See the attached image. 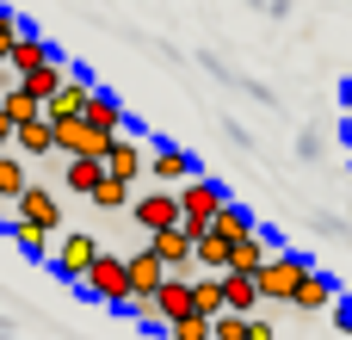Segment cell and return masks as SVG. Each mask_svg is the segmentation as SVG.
<instances>
[{
    "instance_id": "obj_10",
    "label": "cell",
    "mask_w": 352,
    "mask_h": 340,
    "mask_svg": "<svg viewBox=\"0 0 352 340\" xmlns=\"http://www.w3.org/2000/svg\"><path fill=\"white\" fill-rule=\"evenodd\" d=\"M155 242V254L167 260V273H192V260H198V235L179 223V229H161V235H148Z\"/></svg>"
},
{
    "instance_id": "obj_18",
    "label": "cell",
    "mask_w": 352,
    "mask_h": 340,
    "mask_svg": "<svg viewBox=\"0 0 352 340\" xmlns=\"http://www.w3.org/2000/svg\"><path fill=\"white\" fill-rule=\"evenodd\" d=\"M43 62H56V50H50V43H43V37H37V31H25V37H19V50H12V62H6V68H12V74H31V68H43Z\"/></svg>"
},
{
    "instance_id": "obj_3",
    "label": "cell",
    "mask_w": 352,
    "mask_h": 340,
    "mask_svg": "<svg viewBox=\"0 0 352 340\" xmlns=\"http://www.w3.org/2000/svg\"><path fill=\"white\" fill-rule=\"evenodd\" d=\"M87 291H93L99 304H111V310H130V260L99 254V260H93V273H87Z\"/></svg>"
},
{
    "instance_id": "obj_8",
    "label": "cell",
    "mask_w": 352,
    "mask_h": 340,
    "mask_svg": "<svg viewBox=\"0 0 352 340\" xmlns=\"http://www.w3.org/2000/svg\"><path fill=\"white\" fill-rule=\"evenodd\" d=\"M167 279H173V273H167V260L155 254V242H142V248L130 254V304H136V297H155Z\"/></svg>"
},
{
    "instance_id": "obj_6",
    "label": "cell",
    "mask_w": 352,
    "mask_h": 340,
    "mask_svg": "<svg viewBox=\"0 0 352 340\" xmlns=\"http://www.w3.org/2000/svg\"><path fill=\"white\" fill-rule=\"evenodd\" d=\"M186 316H198V291H192V273H173V279L155 291V322L173 328V322H186Z\"/></svg>"
},
{
    "instance_id": "obj_21",
    "label": "cell",
    "mask_w": 352,
    "mask_h": 340,
    "mask_svg": "<svg viewBox=\"0 0 352 340\" xmlns=\"http://www.w3.org/2000/svg\"><path fill=\"white\" fill-rule=\"evenodd\" d=\"M87 124H93V130H105V136H124V105H118L111 93H93V105H87Z\"/></svg>"
},
{
    "instance_id": "obj_26",
    "label": "cell",
    "mask_w": 352,
    "mask_h": 340,
    "mask_svg": "<svg viewBox=\"0 0 352 340\" xmlns=\"http://www.w3.org/2000/svg\"><path fill=\"white\" fill-rule=\"evenodd\" d=\"M210 328H217V340H254V316H235V310H223Z\"/></svg>"
},
{
    "instance_id": "obj_14",
    "label": "cell",
    "mask_w": 352,
    "mask_h": 340,
    "mask_svg": "<svg viewBox=\"0 0 352 340\" xmlns=\"http://www.w3.org/2000/svg\"><path fill=\"white\" fill-rule=\"evenodd\" d=\"M223 297H229V310H235V316H254V310L266 304L260 273H223Z\"/></svg>"
},
{
    "instance_id": "obj_31",
    "label": "cell",
    "mask_w": 352,
    "mask_h": 340,
    "mask_svg": "<svg viewBox=\"0 0 352 340\" xmlns=\"http://www.w3.org/2000/svg\"><path fill=\"white\" fill-rule=\"evenodd\" d=\"M254 340H278V328H272V322H260V316H254Z\"/></svg>"
},
{
    "instance_id": "obj_25",
    "label": "cell",
    "mask_w": 352,
    "mask_h": 340,
    "mask_svg": "<svg viewBox=\"0 0 352 340\" xmlns=\"http://www.w3.org/2000/svg\"><path fill=\"white\" fill-rule=\"evenodd\" d=\"M12 248H25V254H56V248H50V229H37V223H12Z\"/></svg>"
},
{
    "instance_id": "obj_16",
    "label": "cell",
    "mask_w": 352,
    "mask_h": 340,
    "mask_svg": "<svg viewBox=\"0 0 352 340\" xmlns=\"http://www.w3.org/2000/svg\"><path fill=\"white\" fill-rule=\"evenodd\" d=\"M111 180V167L99 161V155H80V161H68V192H80L87 204H93V192Z\"/></svg>"
},
{
    "instance_id": "obj_12",
    "label": "cell",
    "mask_w": 352,
    "mask_h": 340,
    "mask_svg": "<svg viewBox=\"0 0 352 340\" xmlns=\"http://www.w3.org/2000/svg\"><path fill=\"white\" fill-rule=\"evenodd\" d=\"M68 74H74V68H68V62L56 56V62H43V68H31V74H19V87H25L31 99H43V111H50V99L62 93V81H68Z\"/></svg>"
},
{
    "instance_id": "obj_29",
    "label": "cell",
    "mask_w": 352,
    "mask_h": 340,
    "mask_svg": "<svg viewBox=\"0 0 352 340\" xmlns=\"http://www.w3.org/2000/svg\"><path fill=\"white\" fill-rule=\"evenodd\" d=\"M93 204H99V211H124V204H130V180H105V186L93 192Z\"/></svg>"
},
{
    "instance_id": "obj_20",
    "label": "cell",
    "mask_w": 352,
    "mask_h": 340,
    "mask_svg": "<svg viewBox=\"0 0 352 340\" xmlns=\"http://www.w3.org/2000/svg\"><path fill=\"white\" fill-rule=\"evenodd\" d=\"M334 297H340V285H334L328 273H309V279H303V291L291 297V310H328Z\"/></svg>"
},
{
    "instance_id": "obj_4",
    "label": "cell",
    "mask_w": 352,
    "mask_h": 340,
    "mask_svg": "<svg viewBox=\"0 0 352 340\" xmlns=\"http://www.w3.org/2000/svg\"><path fill=\"white\" fill-rule=\"evenodd\" d=\"M130 211H136V229H142V235H161V229H179V223H186V204H179V192H173V186H161V192L136 198Z\"/></svg>"
},
{
    "instance_id": "obj_28",
    "label": "cell",
    "mask_w": 352,
    "mask_h": 340,
    "mask_svg": "<svg viewBox=\"0 0 352 340\" xmlns=\"http://www.w3.org/2000/svg\"><path fill=\"white\" fill-rule=\"evenodd\" d=\"M167 340H217V328H210V316H186L167 328Z\"/></svg>"
},
{
    "instance_id": "obj_2",
    "label": "cell",
    "mask_w": 352,
    "mask_h": 340,
    "mask_svg": "<svg viewBox=\"0 0 352 340\" xmlns=\"http://www.w3.org/2000/svg\"><path fill=\"white\" fill-rule=\"evenodd\" d=\"M309 273H316V266H309L303 254H291V248H278V254H272V260L260 266V291H266L272 304H291V297L303 291V279H309Z\"/></svg>"
},
{
    "instance_id": "obj_7",
    "label": "cell",
    "mask_w": 352,
    "mask_h": 340,
    "mask_svg": "<svg viewBox=\"0 0 352 340\" xmlns=\"http://www.w3.org/2000/svg\"><path fill=\"white\" fill-rule=\"evenodd\" d=\"M56 149H62L68 161H80V155H99V161H105L111 136H105V130H93L87 118H68V124H56Z\"/></svg>"
},
{
    "instance_id": "obj_9",
    "label": "cell",
    "mask_w": 352,
    "mask_h": 340,
    "mask_svg": "<svg viewBox=\"0 0 352 340\" xmlns=\"http://www.w3.org/2000/svg\"><path fill=\"white\" fill-rule=\"evenodd\" d=\"M93 93H99V87H93V81H87V74L74 68V74L62 81V93L50 99V118H56V124H68V118H87V105H93Z\"/></svg>"
},
{
    "instance_id": "obj_11",
    "label": "cell",
    "mask_w": 352,
    "mask_h": 340,
    "mask_svg": "<svg viewBox=\"0 0 352 340\" xmlns=\"http://www.w3.org/2000/svg\"><path fill=\"white\" fill-rule=\"evenodd\" d=\"M148 173H155V186H186L192 180V155L186 149H173V142H155V155H148Z\"/></svg>"
},
{
    "instance_id": "obj_24",
    "label": "cell",
    "mask_w": 352,
    "mask_h": 340,
    "mask_svg": "<svg viewBox=\"0 0 352 340\" xmlns=\"http://www.w3.org/2000/svg\"><path fill=\"white\" fill-rule=\"evenodd\" d=\"M31 180H25V161H19V149H6L0 155V198H19Z\"/></svg>"
},
{
    "instance_id": "obj_32",
    "label": "cell",
    "mask_w": 352,
    "mask_h": 340,
    "mask_svg": "<svg viewBox=\"0 0 352 340\" xmlns=\"http://www.w3.org/2000/svg\"><path fill=\"white\" fill-rule=\"evenodd\" d=\"M340 105H346V111H352V81H346V93H340Z\"/></svg>"
},
{
    "instance_id": "obj_17",
    "label": "cell",
    "mask_w": 352,
    "mask_h": 340,
    "mask_svg": "<svg viewBox=\"0 0 352 340\" xmlns=\"http://www.w3.org/2000/svg\"><path fill=\"white\" fill-rule=\"evenodd\" d=\"M198 266H204V273H217V279H223V273H235V242H223L217 229H210V235H198Z\"/></svg>"
},
{
    "instance_id": "obj_23",
    "label": "cell",
    "mask_w": 352,
    "mask_h": 340,
    "mask_svg": "<svg viewBox=\"0 0 352 340\" xmlns=\"http://www.w3.org/2000/svg\"><path fill=\"white\" fill-rule=\"evenodd\" d=\"M210 229H217L223 242H241V235H254V217H248V211H241V204L229 198V204H223V217H217Z\"/></svg>"
},
{
    "instance_id": "obj_27",
    "label": "cell",
    "mask_w": 352,
    "mask_h": 340,
    "mask_svg": "<svg viewBox=\"0 0 352 340\" xmlns=\"http://www.w3.org/2000/svg\"><path fill=\"white\" fill-rule=\"evenodd\" d=\"M19 37H25V25H19V12H6V6H0V68L12 62V50H19Z\"/></svg>"
},
{
    "instance_id": "obj_22",
    "label": "cell",
    "mask_w": 352,
    "mask_h": 340,
    "mask_svg": "<svg viewBox=\"0 0 352 340\" xmlns=\"http://www.w3.org/2000/svg\"><path fill=\"white\" fill-rule=\"evenodd\" d=\"M0 105H6V118H12V124H37V118H50V111H43V99H31L19 81L6 87V99H0Z\"/></svg>"
},
{
    "instance_id": "obj_15",
    "label": "cell",
    "mask_w": 352,
    "mask_h": 340,
    "mask_svg": "<svg viewBox=\"0 0 352 340\" xmlns=\"http://www.w3.org/2000/svg\"><path fill=\"white\" fill-rule=\"evenodd\" d=\"M105 167H111V180H142V142L136 136H111V149H105Z\"/></svg>"
},
{
    "instance_id": "obj_30",
    "label": "cell",
    "mask_w": 352,
    "mask_h": 340,
    "mask_svg": "<svg viewBox=\"0 0 352 340\" xmlns=\"http://www.w3.org/2000/svg\"><path fill=\"white\" fill-rule=\"evenodd\" d=\"M12 136H19V124L6 118V105H0V149H12Z\"/></svg>"
},
{
    "instance_id": "obj_1",
    "label": "cell",
    "mask_w": 352,
    "mask_h": 340,
    "mask_svg": "<svg viewBox=\"0 0 352 340\" xmlns=\"http://www.w3.org/2000/svg\"><path fill=\"white\" fill-rule=\"evenodd\" d=\"M179 204H186V229H192V235H210V223L223 217V204H229V192H223L217 180H204V173H192V180L179 186Z\"/></svg>"
},
{
    "instance_id": "obj_34",
    "label": "cell",
    "mask_w": 352,
    "mask_h": 340,
    "mask_svg": "<svg viewBox=\"0 0 352 340\" xmlns=\"http://www.w3.org/2000/svg\"><path fill=\"white\" fill-rule=\"evenodd\" d=\"M0 155H6V149H0Z\"/></svg>"
},
{
    "instance_id": "obj_5",
    "label": "cell",
    "mask_w": 352,
    "mask_h": 340,
    "mask_svg": "<svg viewBox=\"0 0 352 340\" xmlns=\"http://www.w3.org/2000/svg\"><path fill=\"white\" fill-rule=\"evenodd\" d=\"M99 254H105V242H93V235H80V229H74V235H62V242H56V254H50V260H56V273H62V279L87 285V273H93V260H99Z\"/></svg>"
},
{
    "instance_id": "obj_19",
    "label": "cell",
    "mask_w": 352,
    "mask_h": 340,
    "mask_svg": "<svg viewBox=\"0 0 352 340\" xmlns=\"http://www.w3.org/2000/svg\"><path fill=\"white\" fill-rule=\"evenodd\" d=\"M12 149H19V155H50V149H56V118H37V124H19Z\"/></svg>"
},
{
    "instance_id": "obj_33",
    "label": "cell",
    "mask_w": 352,
    "mask_h": 340,
    "mask_svg": "<svg viewBox=\"0 0 352 340\" xmlns=\"http://www.w3.org/2000/svg\"><path fill=\"white\" fill-rule=\"evenodd\" d=\"M346 136H352V111H346Z\"/></svg>"
},
{
    "instance_id": "obj_13",
    "label": "cell",
    "mask_w": 352,
    "mask_h": 340,
    "mask_svg": "<svg viewBox=\"0 0 352 340\" xmlns=\"http://www.w3.org/2000/svg\"><path fill=\"white\" fill-rule=\"evenodd\" d=\"M19 223H37V229H50V235H56V223H62V204H56L43 186H25V192H19Z\"/></svg>"
}]
</instances>
